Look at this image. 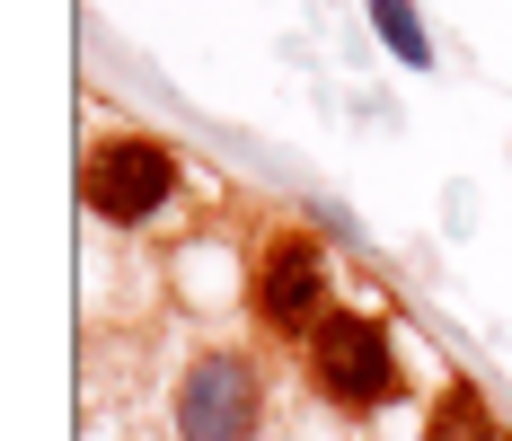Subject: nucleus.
Listing matches in <instances>:
<instances>
[{
  "label": "nucleus",
  "mask_w": 512,
  "mask_h": 441,
  "mask_svg": "<svg viewBox=\"0 0 512 441\" xmlns=\"http://www.w3.org/2000/svg\"><path fill=\"white\" fill-rule=\"evenodd\" d=\"M424 441H504V424H495V406H486L477 380H451L433 397V415H424Z\"/></svg>",
  "instance_id": "nucleus-5"
},
{
  "label": "nucleus",
  "mask_w": 512,
  "mask_h": 441,
  "mask_svg": "<svg viewBox=\"0 0 512 441\" xmlns=\"http://www.w3.org/2000/svg\"><path fill=\"white\" fill-rule=\"evenodd\" d=\"M301 371L309 389L327 397L336 415H380L407 397V362H398V336L371 318V309H327L301 336Z\"/></svg>",
  "instance_id": "nucleus-1"
},
{
  "label": "nucleus",
  "mask_w": 512,
  "mask_h": 441,
  "mask_svg": "<svg viewBox=\"0 0 512 441\" xmlns=\"http://www.w3.org/2000/svg\"><path fill=\"white\" fill-rule=\"evenodd\" d=\"M168 424H177V441H256L265 433V371L239 344H204L177 371Z\"/></svg>",
  "instance_id": "nucleus-3"
},
{
  "label": "nucleus",
  "mask_w": 512,
  "mask_h": 441,
  "mask_svg": "<svg viewBox=\"0 0 512 441\" xmlns=\"http://www.w3.org/2000/svg\"><path fill=\"white\" fill-rule=\"evenodd\" d=\"M371 9V36L389 45V62H407V71H433L442 53H433V27L415 18V0H362Z\"/></svg>",
  "instance_id": "nucleus-6"
},
{
  "label": "nucleus",
  "mask_w": 512,
  "mask_h": 441,
  "mask_svg": "<svg viewBox=\"0 0 512 441\" xmlns=\"http://www.w3.org/2000/svg\"><path fill=\"white\" fill-rule=\"evenodd\" d=\"M177 186H186V168H177V150L159 133H98L89 159H80V203L106 230H151L177 203Z\"/></svg>",
  "instance_id": "nucleus-2"
},
{
  "label": "nucleus",
  "mask_w": 512,
  "mask_h": 441,
  "mask_svg": "<svg viewBox=\"0 0 512 441\" xmlns=\"http://www.w3.org/2000/svg\"><path fill=\"white\" fill-rule=\"evenodd\" d=\"M336 265H327V239L301 230V221H283V230H265L256 247V274H248V309L274 327V336H309L327 309H336Z\"/></svg>",
  "instance_id": "nucleus-4"
}]
</instances>
